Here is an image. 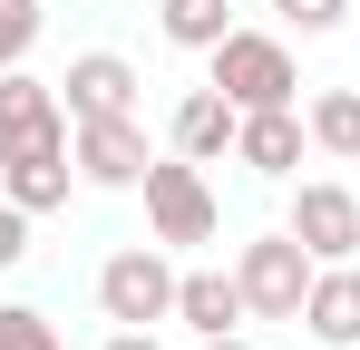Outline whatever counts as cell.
Instances as JSON below:
<instances>
[{
    "instance_id": "obj_1",
    "label": "cell",
    "mask_w": 360,
    "mask_h": 350,
    "mask_svg": "<svg viewBox=\"0 0 360 350\" xmlns=\"http://www.w3.org/2000/svg\"><path fill=\"white\" fill-rule=\"evenodd\" d=\"M205 58H214V78H205V88H224L243 117H253V108H292V88H302L292 49H283L273 30H224Z\"/></svg>"
},
{
    "instance_id": "obj_2",
    "label": "cell",
    "mask_w": 360,
    "mask_h": 350,
    "mask_svg": "<svg viewBox=\"0 0 360 350\" xmlns=\"http://www.w3.org/2000/svg\"><path fill=\"white\" fill-rule=\"evenodd\" d=\"M311 253H302V233L283 224V233H253L243 243V263H234V283H243V311L253 321H302V292H311Z\"/></svg>"
},
{
    "instance_id": "obj_3",
    "label": "cell",
    "mask_w": 360,
    "mask_h": 350,
    "mask_svg": "<svg viewBox=\"0 0 360 350\" xmlns=\"http://www.w3.org/2000/svg\"><path fill=\"white\" fill-rule=\"evenodd\" d=\"M98 311L117 321V331H146V321H176V263L156 253V243H127L98 263Z\"/></svg>"
},
{
    "instance_id": "obj_4",
    "label": "cell",
    "mask_w": 360,
    "mask_h": 350,
    "mask_svg": "<svg viewBox=\"0 0 360 350\" xmlns=\"http://www.w3.org/2000/svg\"><path fill=\"white\" fill-rule=\"evenodd\" d=\"M146 224H156V243H214L224 205H214V185L195 175V156H156V166H146Z\"/></svg>"
},
{
    "instance_id": "obj_5",
    "label": "cell",
    "mask_w": 360,
    "mask_h": 350,
    "mask_svg": "<svg viewBox=\"0 0 360 350\" xmlns=\"http://www.w3.org/2000/svg\"><path fill=\"white\" fill-rule=\"evenodd\" d=\"M68 127H39V136H10L0 146V195L10 205H30V214H59L68 205Z\"/></svg>"
},
{
    "instance_id": "obj_6",
    "label": "cell",
    "mask_w": 360,
    "mask_h": 350,
    "mask_svg": "<svg viewBox=\"0 0 360 350\" xmlns=\"http://www.w3.org/2000/svg\"><path fill=\"white\" fill-rule=\"evenodd\" d=\"M68 156H78L88 185H146V166H156V146H146L136 117H78L68 127Z\"/></svg>"
},
{
    "instance_id": "obj_7",
    "label": "cell",
    "mask_w": 360,
    "mask_h": 350,
    "mask_svg": "<svg viewBox=\"0 0 360 350\" xmlns=\"http://www.w3.org/2000/svg\"><path fill=\"white\" fill-rule=\"evenodd\" d=\"M292 233H302V253H311V263H351V253H360V195L311 175V185L292 195Z\"/></svg>"
},
{
    "instance_id": "obj_8",
    "label": "cell",
    "mask_w": 360,
    "mask_h": 350,
    "mask_svg": "<svg viewBox=\"0 0 360 350\" xmlns=\"http://www.w3.org/2000/svg\"><path fill=\"white\" fill-rule=\"evenodd\" d=\"M59 108H68V127H78V117H136V68H127L117 49H88V58H68V78H59Z\"/></svg>"
},
{
    "instance_id": "obj_9",
    "label": "cell",
    "mask_w": 360,
    "mask_h": 350,
    "mask_svg": "<svg viewBox=\"0 0 360 350\" xmlns=\"http://www.w3.org/2000/svg\"><path fill=\"white\" fill-rule=\"evenodd\" d=\"M302 331L321 350H351L360 341V263H321L311 292H302Z\"/></svg>"
},
{
    "instance_id": "obj_10",
    "label": "cell",
    "mask_w": 360,
    "mask_h": 350,
    "mask_svg": "<svg viewBox=\"0 0 360 350\" xmlns=\"http://www.w3.org/2000/svg\"><path fill=\"white\" fill-rule=\"evenodd\" d=\"M234 127H243V108L224 98V88H195V98H176V156H195V166H214V156H234Z\"/></svg>"
},
{
    "instance_id": "obj_11",
    "label": "cell",
    "mask_w": 360,
    "mask_h": 350,
    "mask_svg": "<svg viewBox=\"0 0 360 350\" xmlns=\"http://www.w3.org/2000/svg\"><path fill=\"white\" fill-rule=\"evenodd\" d=\"M176 321L195 331V341H214V331H243L253 311H243L234 273H176Z\"/></svg>"
},
{
    "instance_id": "obj_12",
    "label": "cell",
    "mask_w": 360,
    "mask_h": 350,
    "mask_svg": "<svg viewBox=\"0 0 360 350\" xmlns=\"http://www.w3.org/2000/svg\"><path fill=\"white\" fill-rule=\"evenodd\" d=\"M302 136H311V127H302L292 108H253L234 127V166H253V175H292L302 166Z\"/></svg>"
},
{
    "instance_id": "obj_13",
    "label": "cell",
    "mask_w": 360,
    "mask_h": 350,
    "mask_svg": "<svg viewBox=\"0 0 360 350\" xmlns=\"http://www.w3.org/2000/svg\"><path fill=\"white\" fill-rule=\"evenodd\" d=\"M39 127H68L59 88L30 78V68H0V146H10V136H39Z\"/></svg>"
},
{
    "instance_id": "obj_14",
    "label": "cell",
    "mask_w": 360,
    "mask_h": 350,
    "mask_svg": "<svg viewBox=\"0 0 360 350\" xmlns=\"http://www.w3.org/2000/svg\"><path fill=\"white\" fill-rule=\"evenodd\" d=\"M302 127H311V146H321V156H341V166H360V88H321Z\"/></svg>"
},
{
    "instance_id": "obj_15",
    "label": "cell",
    "mask_w": 360,
    "mask_h": 350,
    "mask_svg": "<svg viewBox=\"0 0 360 350\" xmlns=\"http://www.w3.org/2000/svg\"><path fill=\"white\" fill-rule=\"evenodd\" d=\"M156 20H166L176 49H214V39L234 30V0H156Z\"/></svg>"
},
{
    "instance_id": "obj_16",
    "label": "cell",
    "mask_w": 360,
    "mask_h": 350,
    "mask_svg": "<svg viewBox=\"0 0 360 350\" xmlns=\"http://www.w3.org/2000/svg\"><path fill=\"white\" fill-rule=\"evenodd\" d=\"M30 49H39V0H0V68H20Z\"/></svg>"
},
{
    "instance_id": "obj_17",
    "label": "cell",
    "mask_w": 360,
    "mask_h": 350,
    "mask_svg": "<svg viewBox=\"0 0 360 350\" xmlns=\"http://www.w3.org/2000/svg\"><path fill=\"white\" fill-rule=\"evenodd\" d=\"M0 350H59L49 311H30V302H0Z\"/></svg>"
},
{
    "instance_id": "obj_18",
    "label": "cell",
    "mask_w": 360,
    "mask_h": 350,
    "mask_svg": "<svg viewBox=\"0 0 360 350\" xmlns=\"http://www.w3.org/2000/svg\"><path fill=\"white\" fill-rule=\"evenodd\" d=\"M273 20L302 30V39H321V30H341V20H351V0H273Z\"/></svg>"
},
{
    "instance_id": "obj_19",
    "label": "cell",
    "mask_w": 360,
    "mask_h": 350,
    "mask_svg": "<svg viewBox=\"0 0 360 350\" xmlns=\"http://www.w3.org/2000/svg\"><path fill=\"white\" fill-rule=\"evenodd\" d=\"M20 263H30V205L0 195V273H20Z\"/></svg>"
},
{
    "instance_id": "obj_20",
    "label": "cell",
    "mask_w": 360,
    "mask_h": 350,
    "mask_svg": "<svg viewBox=\"0 0 360 350\" xmlns=\"http://www.w3.org/2000/svg\"><path fill=\"white\" fill-rule=\"evenodd\" d=\"M108 350H166L156 331H108Z\"/></svg>"
},
{
    "instance_id": "obj_21",
    "label": "cell",
    "mask_w": 360,
    "mask_h": 350,
    "mask_svg": "<svg viewBox=\"0 0 360 350\" xmlns=\"http://www.w3.org/2000/svg\"><path fill=\"white\" fill-rule=\"evenodd\" d=\"M195 350H253V341H243V331H214V341H195Z\"/></svg>"
}]
</instances>
